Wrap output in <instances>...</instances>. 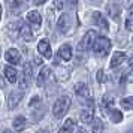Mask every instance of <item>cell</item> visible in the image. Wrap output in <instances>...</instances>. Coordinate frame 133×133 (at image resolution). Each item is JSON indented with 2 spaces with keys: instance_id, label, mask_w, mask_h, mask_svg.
I'll return each instance as SVG.
<instances>
[{
  "instance_id": "obj_1",
  "label": "cell",
  "mask_w": 133,
  "mask_h": 133,
  "mask_svg": "<svg viewBox=\"0 0 133 133\" xmlns=\"http://www.w3.org/2000/svg\"><path fill=\"white\" fill-rule=\"evenodd\" d=\"M93 51H94V55L96 57H106L109 54V51H111V46H112V43L109 41L108 37L105 36H100L94 39V42H93Z\"/></svg>"
},
{
  "instance_id": "obj_27",
  "label": "cell",
  "mask_w": 133,
  "mask_h": 133,
  "mask_svg": "<svg viewBox=\"0 0 133 133\" xmlns=\"http://www.w3.org/2000/svg\"><path fill=\"white\" fill-rule=\"evenodd\" d=\"M45 2H46V0H35V3H36V5H43Z\"/></svg>"
},
{
  "instance_id": "obj_22",
  "label": "cell",
  "mask_w": 133,
  "mask_h": 133,
  "mask_svg": "<svg viewBox=\"0 0 133 133\" xmlns=\"http://www.w3.org/2000/svg\"><path fill=\"white\" fill-rule=\"evenodd\" d=\"M121 108L130 111V109L133 108V97H126V99H123V100H121Z\"/></svg>"
},
{
  "instance_id": "obj_14",
  "label": "cell",
  "mask_w": 133,
  "mask_h": 133,
  "mask_svg": "<svg viewBox=\"0 0 133 133\" xmlns=\"http://www.w3.org/2000/svg\"><path fill=\"white\" fill-rule=\"evenodd\" d=\"M25 126H27V121H25L24 117H17L15 120H14V130L15 132H23L25 129Z\"/></svg>"
},
{
  "instance_id": "obj_18",
  "label": "cell",
  "mask_w": 133,
  "mask_h": 133,
  "mask_svg": "<svg viewBox=\"0 0 133 133\" xmlns=\"http://www.w3.org/2000/svg\"><path fill=\"white\" fill-rule=\"evenodd\" d=\"M49 73H51L49 67H43L42 70H41V73H39V76H37V85L45 84V81H46V78L49 76Z\"/></svg>"
},
{
  "instance_id": "obj_13",
  "label": "cell",
  "mask_w": 133,
  "mask_h": 133,
  "mask_svg": "<svg viewBox=\"0 0 133 133\" xmlns=\"http://www.w3.org/2000/svg\"><path fill=\"white\" fill-rule=\"evenodd\" d=\"M73 130H75V121L72 118H67L64 121V124L60 127L58 133H73Z\"/></svg>"
},
{
  "instance_id": "obj_5",
  "label": "cell",
  "mask_w": 133,
  "mask_h": 133,
  "mask_svg": "<svg viewBox=\"0 0 133 133\" xmlns=\"http://www.w3.org/2000/svg\"><path fill=\"white\" fill-rule=\"evenodd\" d=\"M5 58L11 64H18L21 61V54H19V51L17 48H9L6 51V54H5Z\"/></svg>"
},
{
  "instance_id": "obj_9",
  "label": "cell",
  "mask_w": 133,
  "mask_h": 133,
  "mask_svg": "<svg viewBox=\"0 0 133 133\" xmlns=\"http://www.w3.org/2000/svg\"><path fill=\"white\" fill-rule=\"evenodd\" d=\"M124 61H126V54L121 52V51H117V52H114L112 58H111V67L120 66V64H123Z\"/></svg>"
},
{
  "instance_id": "obj_26",
  "label": "cell",
  "mask_w": 133,
  "mask_h": 133,
  "mask_svg": "<svg viewBox=\"0 0 133 133\" xmlns=\"http://www.w3.org/2000/svg\"><path fill=\"white\" fill-rule=\"evenodd\" d=\"M35 63H36V64H42V58L36 57V58H35Z\"/></svg>"
},
{
  "instance_id": "obj_23",
  "label": "cell",
  "mask_w": 133,
  "mask_h": 133,
  "mask_svg": "<svg viewBox=\"0 0 133 133\" xmlns=\"http://www.w3.org/2000/svg\"><path fill=\"white\" fill-rule=\"evenodd\" d=\"M126 29L129 31H132L133 25H132V12H129V15H127V19H126Z\"/></svg>"
},
{
  "instance_id": "obj_21",
  "label": "cell",
  "mask_w": 133,
  "mask_h": 133,
  "mask_svg": "<svg viewBox=\"0 0 133 133\" xmlns=\"http://www.w3.org/2000/svg\"><path fill=\"white\" fill-rule=\"evenodd\" d=\"M93 133H103V123L102 120L96 118L93 123Z\"/></svg>"
},
{
  "instance_id": "obj_17",
  "label": "cell",
  "mask_w": 133,
  "mask_h": 133,
  "mask_svg": "<svg viewBox=\"0 0 133 133\" xmlns=\"http://www.w3.org/2000/svg\"><path fill=\"white\" fill-rule=\"evenodd\" d=\"M19 36L23 37L24 41H31V31H30V27L29 25L23 24L21 27H19Z\"/></svg>"
},
{
  "instance_id": "obj_32",
  "label": "cell",
  "mask_w": 133,
  "mask_h": 133,
  "mask_svg": "<svg viewBox=\"0 0 133 133\" xmlns=\"http://www.w3.org/2000/svg\"><path fill=\"white\" fill-rule=\"evenodd\" d=\"M0 19H2V6H0Z\"/></svg>"
},
{
  "instance_id": "obj_30",
  "label": "cell",
  "mask_w": 133,
  "mask_h": 133,
  "mask_svg": "<svg viewBox=\"0 0 133 133\" xmlns=\"http://www.w3.org/2000/svg\"><path fill=\"white\" fill-rule=\"evenodd\" d=\"M37 133H49V132H46V130H39Z\"/></svg>"
},
{
  "instance_id": "obj_8",
  "label": "cell",
  "mask_w": 133,
  "mask_h": 133,
  "mask_svg": "<svg viewBox=\"0 0 133 133\" xmlns=\"http://www.w3.org/2000/svg\"><path fill=\"white\" fill-rule=\"evenodd\" d=\"M58 57L63 61H69L72 58V48L69 45H61L60 49H58Z\"/></svg>"
},
{
  "instance_id": "obj_15",
  "label": "cell",
  "mask_w": 133,
  "mask_h": 133,
  "mask_svg": "<svg viewBox=\"0 0 133 133\" xmlns=\"http://www.w3.org/2000/svg\"><path fill=\"white\" fill-rule=\"evenodd\" d=\"M27 19H29L30 23H33V24H36V25H39L42 23V17H41V14L37 12V11H30L29 15H27Z\"/></svg>"
},
{
  "instance_id": "obj_2",
  "label": "cell",
  "mask_w": 133,
  "mask_h": 133,
  "mask_svg": "<svg viewBox=\"0 0 133 133\" xmlns=\"http://www.w3.org/2000/svg\"><path fill=\"white\" fill-rule=\"evenodd\" d=\"M70 103H72V100H70L69 96H61L60 99L54 103V108H52V114H54L55 118L64 117L66 112L69 111V108H70Z\"/></svg>"
},
{
  "instance_id": "obj_24",
  "label": "cell",
  "mask_w": 133,
  "mask_h": 133,
  "mask_svg": "<svg viewBox=\"0 0 133 133\" xmlns=\"http://www.w3.org/2000/svg\"><path fill=\"white\" fill-rule=\"evenodd\" d=\"M54 6H55V9L61 11L63 9V0H54Z\"/></svg>"
},
{
  "instance_id": "obj_19",
  "label": "cell",
  "mask_w": 133,
  "mask_h": 133,
  "mask_svg": "<svg viewBox=\"0 0 133 133\" xmlns=\"http://www.w3.org/2000/svg\"><path fill=\"white\" fill-rule=\"evenodd\" d=\"M109 117L114 123H120L123 120V114H121L118 109H109Z\"/></svg>"
},
{
  "instance_id": "obj_25",
  "label": "cell",
  "mask_w": 133,
  "mask_h": 133,
  "mask_svg": "<svg viewBox=\"0 0 133 133\" xmlns=\"http://www.w3.org/2000/svg\"><path fill=\"white\" fill-rule=\"evenodd\" d=\"M97 79H99L100 82L103 81V72H102V70H99V72H97Z\"/></svg>"
},
{
  "instance_id": "obj_4",
  "label": "cell",
  "mask_w": 133,
  "mask_h": 133,
  "mask_svg": "<svg viewBox=\"0 0 133 133\" xmlns=\"http://www.w3.org/2000/svg\"><path fill=\"white\" fill-rule=\"evenodd\" d=\"M31 81V66L30 63H25L23 67V73H21V78H19V85L21 88H27L30 85Z\"/></svg>"
},
{
  "instance_id": "obj_3",
  "label": "cell",
  "mask_w": 133,
  "mask_h": 133,
  "mask_svg": "<svg viewBox=\"0 0 133 133\" xmlns=\"http://www.w3.org/2000/svg\"><path fill=\"white\" fill-rule=\"evenodd\" d=\"M94 39H96V31L88 30L84 35V37L81 39V42L78 43V51L79 52H84V51H87V49H90L91 45H93V42H94Z\"/></svg>"
},
{
  "instance_id": "obj_12",
  "label": "cell",
  "mask_w": 133,
  "mask_h": 133,
  "mask_svg": "<svg viewBox=\"0 0 133 133\" xmlns=\"http://www.w3.org/2000/svg\"><path fill=\"white\" fill-rule=\"evenodd\" d=\"M75 93L78 94L79 97H90V90H88V87L85 84H82V82H79V84L75 85Z\"/></svg>"
},
{
  "instance_id": "obj_20",
  "label": "cell",
  "mask_w": 133,
  "mask_h": 133,
  "mask_svg": "<svg viewBox=\"0 0 133 133\" xmlns=\"http://www.w3.org/2000/svg\"><path fill=\"white\" fill-rule=\"evenodd\" d=\"M93 18H94V21H99V23H100V27H102L103 30H108V29H109L108 24H106V19L103 18V17H102L99 12L94 14V15H93Z\"/></svg>"
},
{
  "instance_id": "obj_6",
  "label": "cell",
  "mask_w": 133,
  "mask_h": 133,
  "mask_svg": "<svg viewBox=\"0 0 133 133\" xmlns=\"http://www.w3.org/2000/svg\"><path fill=\"white\" fill-rule=\"evenodd\" d=\"M37 49H39V52H41L43 57L51 58V55H52V52H51V45H49V42L46 39H42L41 42L37 43Z\"/></svg>"
},
{
  "instance_id": "obj_10",
  "label": "cell",
  "mask_w": 133,
  "mask_h": 133,
  "mask_svg": "<svg viewBox=\"0 0 133 133\" xmlns=\"http://www.w3.org/2000/svg\"><path fill=\"white\" fill-rule=\"evenodd\" d=\"M94 120V111L91 108H85L82 112H81V121L84 124H90L91 121Z\"/></svg>"
},
{
  "instance_id": "obj_28",
  "label": "cell",
  "mask_w": 133,
  "mask_h": 133,
  "mask_svg": "<svg viewBox=\"0 0 133 133\" xmlns=\"http://www.w3.org/2000/svg\"><path fill=\"white\" fill-rule=\"evenodd\" d=\"M76 2H78V0H70V5H72V6H75V5H76Z\"/></svg>"
},
{
  "instance_id": "obj_16",
  "label": "cell",
  "mask_w": 133,
  "mask_h": 133,
  "mask_svg": "<svg viewBox=\"0 0 133 133\" xmlns=\"http://www.w3.org/2000/svg\"><path fill=\"white\" fill-rule=\"evenodd\" d=\"M69 27H70V24H69V17L67 15H61V18L58 19V30L63 31V33H66Z\"/></svg>"
},
{
  "instance_id": "obj_7",
  "label": "cell",
  "mask_w": 133,
  "mask_h": 133,
  "mask_svg": "<svg viewBox=\"0 0 133 133\" xmlns=\"http://www.w3.org/2000/svg\"><path fill=\"white\" fill-rule=\"evenodd\" d=\"M5 76L6 79L11 82V84H15L17 82V79H18V72H17V69L12 66H6L5 67Z\"/></svg>"
},
{
  "instance_id": "obj_29",
  "label": "cell",
  "mask_w": 133,
  "mask_h": 133,
  "mask_svg": "<svg viewBox=\"0 0 133 133\" xmlns=\"http://www.w3.org/2000/svg\"><path fill=\"white\" fill-rule=\"evenodd\" d=\"M76 133H85V130H82V129H79V130H78Z\"/></svg>"
},
{
  "instance_id": "obj_11",
  "label": "cell",
  "mask_w": 133,
  "mask_h": 133,
  "mask_svg": "<svg viewBox=\"0 0 133 133\" xmlns=\"http://www.w3.org/2000/svg\"><path fill=\"white\" fill-rule=\"evenodd\" d=\"M21 99H23V93H12V94H9V97H8V106H9V109L15 108Z\"/></svg>"
},
{
  "instance_id": "obj_31",
  "label": "cell",
  "mask_w": 133,
  "mask_h": 133,
  "mask_svg": "<svg viewBox=\"0 0 133 133\" xmlns=\"http://www.w3.org/2000/svg\"><path fill=\"white\" fill-rule=\"evenodd\" d=\"M3 133H14V132H12V130H5Z\"/></svg>"
}]
</instances>
